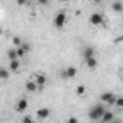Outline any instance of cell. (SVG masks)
<instances>
[{
    "mask_svg": "<svg viewBox=\"0 0 123 123\" xmlns=\"http://www.w3.org/2000/svg\"><path fill=\"white\" fill-rule=\"evenodd\" d=\"M107 110L104 109V106L100 103V104H96V106H93L91 109H90V111H88V117L91 119V120H101V117L104 116V113H106Z\"/></svg>",
    "mask_w": 123,
    "mask_h": 123,
    "instance_id": "obj_1",
    "label": "cell"
},
{
    "mask_svg": "<svg viewBox=\"0 0 123 123\" xmlns=\"http://www.w3.org/2000/svg\"><path fill=\"white\" fill-rule=\"evenodd\" d=\"M65 22H67V13H65L64 10H61V12H58V13L55 15V19H54V25H55L58 29L64 28Z\"/></svg>",
    "mask_w": 123,
    "mask_h": 123,
    "instance_id": "obj_2",
    "label": "cell"
},
{
    "mask_svg": "<svg viewBox=\"0 0 123 123\" xmlns=\"http://www.w3.org/2000/svg\"><path fill=\"white\" fill-rule=\"evenodd\" d=\"M90 23L94 25V26L101 25V23H103V15H100V13H93V15L90 16Z\"/></svg>",
    "mask_w": 123,
    "mask_h": 123,
    "instance_id": "obj_3",
    "label": "cell"
},
{
    "mask_svg": "<svg viewBox=\"0 0 123 123\" xmlns=\"http://www.w3.org/2000/svg\"><path fill=\"white\" fill-rule=\"evenodd\" d=\"M49 114H51V110L46 109V107H42V109H38V110H36V116H38V119H41V120L49 117Z\"/></svg>",
    "mask_w": 123,
    "mask_h": 123,
    "instance_id": "obj_4",
    "label": "cell"
},
{
    "mask_svg": "<svg viewBox=\"0 0 123 123\" xmlns=\"http://www.w3.org/2000/svg\"><path fill=\"white\" fill-rule=\"evenodd\" d=\"M94 48L93 46H86L84 48V51H83V56H84V59L87 61V59H90V58H94Z\"/></svg>",
    "mask_w": 123,
    "mask_h": 123,
    "instance_id": "obj_5",
    "label": "cell"
},
{
    "mask_svg": "<svg viewBox=\"0 0 123 123\" xmlns=\"http://www.w3.org/2000/svg\"><path fill=\"white\" fill-rule=\"evenodd\" d=\"M26 109H28V100H26V98H20V100L16 103V110L22 113V111H25Z\"/></svg>",
    "mask_w": 123,
    "mask_h": 123,
    "instance_id": "obj_6",
    "label": "cell"
},
{
    "mask_svg": "<svg viewBox=\"0 0 123 123\" xmlns=\"http://www.w3.org/2000/svg\"><path fill=\"white\" fill-rule=\"evenodd\" d=\"M33 81H35L39 87H43V86L46 84V77H45L43 74H36L35 78H33Z\"/></svg>",
    "mask_w": 123,
    "mask_h": 123,
    "instance_id": "obj_7",
    "label": "cell"
},
{
    "mask_svg": "<svg viewBox=\"0 0 123 123\" xmlns=\"http://www.w3.org/2000/svg\"><path fill=\"white\" fill-rule=\"evenodd\" d=\"M25 87H26V90H28L29 93H35V91L39 88V86H38V84H36L33 80H31V81H26V86H25Z\"/></svg>",
    "mask_w": 123,
    "mask_h": 123,
    "instance_id": "obj_8",
    "label": "cell"
},
{
    "mask_svg": "<svg viewBox=\"0 0 123 123\" xmlns=\"http://www.w3.org/2000/svg\"><path fill=\"white\" fill-rule=\"evenodd\" d=\"M114 120V114L111 111H106L104 116L101 117V123H111Z\"/></svg>",
    "mask_w": 123,
    "mask_h": 123,
    "instance_id": "obj_9",
    "label": "cell"
},
{
    "mask_svg": "<svg viewBox=\"0 0 123 123\" xmlns=\"http://www.w3.org/2000/svg\"><path fill=\"white\" fill-rule=\"evenodd\" d=\"M111 97H113V93H111V91H106V93H103V94L100 96V100H101V103L107 104V103L110 101Z\"/></svg>",
    "mask_w": 123,
    "mask_h": 123,
    "instance_id": "obj_10",
    "label": "cell"
},
{
    "mask_svg": "<svg viewBox=\"0 0 123 123\" xmlns=\"http://www.w3.org/2000/svg\"><path fill=\"white\" fill-rule=\"evenodd\" d=\"M65 74H67V78H74L77 75V68L75 67H68L65 70Z\"/></svg>",
    "mask_w": 123,
    "mask_h": 123,
    "instance_id": "obj_11",
    "label": "cell"
},
{
    "mask_svg": "<svg viewBox=\"0 0 123 123\" xmlns=\"http://www.w3.org/2000/svg\"><path fill=\"white\" fill-rule=\"evenodd\" d=\"M7 56H9L10 61L19 59V56H18V49H9V51H7Z\"/></svg>",
    "mask_w": 123,
    "mask_h": 123,
    "instance_id": "obj_12",
    "label": "cell"
},
{
    "mask_svg": "<svg viewBox=\"0 0 123 123\" xmlns=\"http://www.w3.org/2000/svg\"><path fill=\"white\" fill-rule=\"evenodd\" d=\"M86 64H87V67H88L90 70H94V68L97 67V59H96V56H94V58L87 59V61H86Z\"/></svg>",
    "mask_w": 123,
    "mask_h": 123,
    "instance_id": "obj_13",
    "label": "cell"
},
{
    "mask_svg": "<svg viewBox=\"0 0 123 123\" xmlns=\"http://www.w3.org/2000/svg\"><path fill=\"white\" fill-rule=\"evenodd\" d=\"M19 67H20L19 59H16V61H10V64H9V70H10V71H18Z\"/></svg>",
    "mask_w": 123,
    "mask_h": 123,
    "instance_id": "obj_14",
    "label": "cell"
},
{
    "mask_svg": "<svg viewBox=\"0 0 123 123\" xmlns=\"http://www.w3.org/2000/svg\"><path fill=\"white\" fill-rule=\"evenodd\" d=\"M111 9H113L114 12H123V3L114 2V3H111Z\"/></svg>",
    "mask_w": 123,
    "mask_h": 123,
    "instance_id": "obj_15",
    "label": "cell"
},
{
    "mask_svg": "<svg viewBox=\"0 0 123 123\" xmlns=\"http://www.w3.org/2000/svg\"><path fill=\"white\" fill-rule=\"evenodd\" d=\"M0 78H2V80H7L9 78V70H6V68L0 70Z\"/></svg>",
    "mask_w": 123,
    "mask_h": 123,
    "instance_id": "obj_16",
    "label": "cell"
},
{
    "mask_svg": "<svg viewBox=\"0 0 123 123\" xmlns=\"http://www.w3.org/2000/svg\"><path fill=\"white\" fill-rule=\"evenodd\" d=\"M12 43H13L15 46H18V48H20L23 42H22V39H20V38H18V36H13V38H12Z\"/></svg>",
    "mask_w": 123,
    "mask_h": 123,
    "instance_id": "obj_17",
    "label": "cell"
},
{
    "mask_svg": "<svg viewBox=\"0 0 123 123\" xmlns=\"http://www.w3.org/2000/svg\"><path fill=\"white\" fill-rule=\"evenodd\" d=\"M75 91H77L78 96H84V94H86V87H84V86H78Z\"/></svg>",
    "mask_w": 123,
    "mask_h": 123,
    "instance_id": "obj_18",
    "label": "cell"
},
{
    "mask_svg": "<svg viewBox=\"0 0 123 123\" xmlns=\"http://www.w3.org/2000/svg\"><path fill=\"white\" fill-rule=\"evenodd\" d=\"M25 55H26V51H25L22 46H20V48H18V56H19V58H23Z\"/></svg>",
    "mask_w": 123,
    "mask_h": 123,
    "instance_id": "obj_19",
    "label": "cell"
},
{
    "mask_svg": "<svg viewBox=\"0 0 123 123\" xmlns=\"http://www.w3.org/2000/svg\"><path fill=\"white\" fill-rule=\"evenodd\" d=\"M116 106H117L119 109H123V97H117V100H116Z\"/></svg>",
    "mask_w": 123,
    "mask_h": 123,
    "instance_id": "obj_20",
    "label": "cell"
},
{
    "mask_svg": "<svg viewBox=\"0 0 123 123\" xmlns=\"http://www.w3.org/2000/svg\"><path fill=\"white\" fill-rule=\"evenodd\" d=\"M22 123H35V122L31 119V116H25V117L22 119Z\"/></svg>",
    "mask_w": 123,
    "mask_h": 123,
    "instance_id": "obj_21",
    "label": "cell"
},
{
    "mask_svg": "<svg viewBox=\"0 0 123 123\" xmlns=\"http://www.w3.org/2000/svg\"><path fill=\"white\" fill-rule=\"evenodd\" d=\"M116 100H117V97H114V96H113V97L110 98V101H109L107 104H109V106H116Z\"/></svg>",
    "mask_w": 123,
    "mask_h": 123,
    "instance_id": "obj_22",
    "label": "cell"
},
{
    "mask_svg": "<svg viewBox=\"0 0 123 123\" xmlns=\"http://www.w3.org/2000/svg\"><path fill=\"white\" fill-rule=\"evenodd\" d=\"M22 48H23V49L28 52V51L31 49V45H29V43H26V42H23V43H22Z\"/></svg>",
    "mask_w": 123,
    "mask_h": 123,
    "instance_id": "obj_23",
    "label": "cell"
},
{
    "mask_svg": "<svg viewBox=\"0 0 123 123\" xmlns=\"http://www.w3.org/2000/svg\"><path fill=\"white\" fill-rule=\"evenodd\" d=\"M67 123H78V120H77V119H75V117H70V119H68V122H67Z\"/></svg>",
    "mask_w": 123,
    "mask_h": 123,
    "instance_id": "obj_24",
    "label": "cell"
},
{
    "mask_svg": "<svg viewBox=\"0 0 123 123\" xmlns=\"http://www.w3.org/2000/svg\"><path fill=\"white\" fill-rule=\"evenodd\" d=\"M111 123H122V122H120V120H119V119H116V120H113V122H111Z\"/></svg>",
    "mask_w": 123,
    "mask_h": 123,
    "instance_id": "obj_25",
    "label": "cell"
},
{
    "mask_svg": "<svg viewBox=\"0 0 123 123\" xmlns=\"http://www.w3.org/2000/svg\"><path fill=\"white\" fill-rule=\"evenodd\" d=\"M120 77H122V80H123V68H122V73H120Z\"/></svg>",
    "mask_w": 123,
    "mask_h": 123,
    "instance_id": "obj_26",
    "label": "cell"
}]
</instances>
